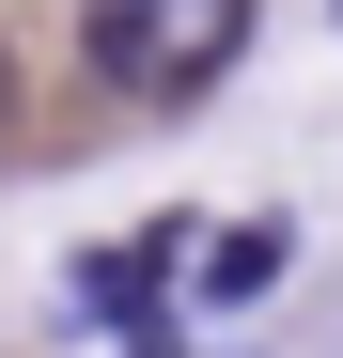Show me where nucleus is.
<instances>
[{
    "label": "nucleus",
    "mask_w": 343,
    "mask_h": 358,
    "mask_svg": "<svg viewBox=\"0 0 343 358\" xmlns=\"http://www.w3.org/2000/svg\"><path fill=\"white\" fill-rule=\"evenodd\" d=\"M141 358H172V343H141Z\"/></svg>",
    "instance_id": "4"
},
{
    "label": "nucleus",
    "mask_w": 343,
    "mask_h": 358,
    "mask_svg": "<svg viewBox=\"0 0 343 358\" xmlns=\"http://www.w3.org/2000/svg\"><path fill=\"white\" fill-rule=\"evenodd\" d=\"M94 78L109 94H141V109H188L234 78V47H250V0H94Z\"/></svg>",
    "instance_id": "1"
},
{
    "label": "nucleus",
    "mask_w": 343,
    "mask_h": 358,
    "mask_svg": "<svg viewBox=\"0 0 343 358\" xmlns=\"http://www.w3.org/2000/svg\"><path fill=\"white\" fill-rule=\"evenodd\" d=\"M265 280H281V218H250V234L203 250V296H265Z\"/></svg>",
    "instance_id": "2"
},
{
    "label": "nucleus",
    "mask_w": 343,
    "mask_h": 358,
    "mask_svg": "<svg viewBox=\"0 0 343 358\" xmlns=\"http://www.w3.org/2000/svg\"><path fill=\"white\" fill-rule=\"evenodd\" d=\"M0 109H16V63H0Z\"/></svg>",
    "instance_id": "3"
}]
</instances>
